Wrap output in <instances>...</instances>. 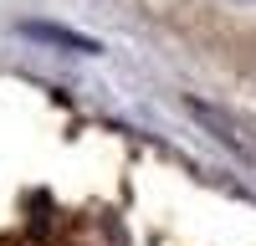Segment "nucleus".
Instances as JSON below:
<instances>
[{"label":"nucleus","instance_id":"obj_1","mask_svg":"<svg viewBox=\"0 0 256 246\" xmlns=\"http://www.w3.org/2000/svg\"><path fill=\"white\" fill-rule=\"evenodd\" d=\"M184 108H190V113H195V118L205 123V128H210V134H216V138L226 144V149H236V154H241L246 164H256V138H251V134L241 128V123H236V118H226L220 108H210V102H200V98H190V102H184Z\"/></svg>","mask_w":256,"mask_h":246},{"label":"nucleus","instance_id":"obj_2","mask_svg":"<svg viewBox=\"0 0 256 246\" xmlns=\"http://www.w3.org/2000/svg\"><path fill=\"white\" fill-rule=\"evenodd\" d=\"M20 36H36V41H52V46H67V52H102L92 36H82L72 26H52V20H20Z\"/></svg>","mask_w":256,"mask_h":246}]
</instances>
